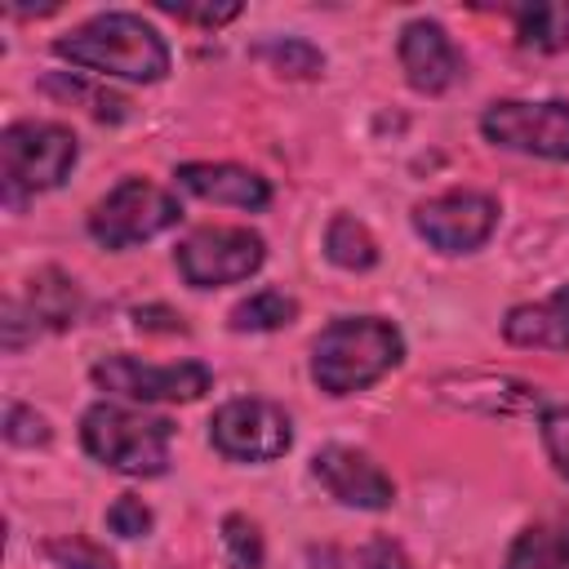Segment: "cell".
<instances>
[{
    "label": "cell",
    "instance_id": "obj_3",
    "mask_svg": "<svg viewBox=\"0 0 569 569\" xmlns=\"http://www.w3.org/2000/svg\"><path fill=\"white\" fill-rule=\"evenodd\" d=\"M80 440L89 458L120 476H164L169 471V445H173V422L156 413H138L124 405H89L80 418Z\"/></svg>",
    "mask_w": 569,
    "mask_h": 569
},
{
    "label": "cell",
    "instance_id": "obj_6",
    "mask_svg": "<svg viewBox=\"0 0 569 569\" xmlns=\"http://www.w3.org/2000/svg\"><path fill=\"white\" fill-rule=\"evenodd\" d=\"M209 440L231 462H276L293 445V422L280 405L240 396L209 418Z\"/></svg>",
    "mask_w": 569,
    "mask_h": 569
},
{
    "label": "cell",
    "instance_id": "obj_10",
    "mask_svg": "<svg viewBox=\"0 0 569 569\" xmlns=\"http://www.w3.org/2000/svg\"><path fill=\"white\" fill-rule=\"evenodd\" d=\"M498 227V200L485 191H445L413 204V231L440 253H471Z\"/></svg>",
    "mask_w": 569,
    "mask_h": 569
},
{
    "label": "cell",
    "instance_id": "obj_5",
    "mask_svg": "<svg viewBox=\"0 0 569 569\" xmlns=\"http://www.w3.org/2000/svg\"><path fill=\"white\" fill-rule=\"evenodd\" d=\"M178 218H182V209L164 187H156L147 178H124L93 204L89 236L102 249H129V244H142V240L169 231Z\"/></svg>",
    "mask_w": 569,
    "mask_h": 569
},
{
    "label": "cell",
    "instance_id": "obj_23",
    "mask_svg": "<svg viewBox=\"0 0 569 569\" xmlns=\"http://www.w3.org/2000/svg\"><path fill=\"white\" fill-rule=\"evenodd\" d=\"M107 529L116 538H147L151 533V507L133 493H120L111 507H107Z\"/></svg>",
    "mask_w": 569,
    "mask_h": 569
},
{
    "label": "cell",
    "instance_id": "obj_15",
    "mask_svg": "<svg viewBox=\"0 0 569 569\" xmlns=\"http://www.w3.org/2000/svg\"><path fill=\"white\" fill-rule=\"evenodd\" d=\"M76 307H80V293H76V284L62 271L44 267L40 276H31L22 311L36 320V329H67L76 320Z\"/></svg>",
    "mask_w": 569,
    "mask_h": 569
},
{
    "label": "cell",
    "instance_id": "obj_13",
    "mask_svg": "<svg viewBox=\"0 0 569 569\" xmlns=\"http://www.w3.org/2000/svg\"><path fill=\"white\" fill-rule=\"evenodd\" d=\"M178 187L200 196V200H213V204H236V209H267L271 204V182L244 164H209V160H191V164H178Z\"/></svg>",
    "mask_w": 569,
    "mask_h": 569
},
{
    "label": "cell",
    "instance_id": "obj_18",
    "mask_svg": "<svg viewBox=\"0 0 569 569\" xmlns=\"http://www.w3.org/2000/svg\"><path fill=\"white\" fill-rule=\"evenodd\" d=\"M507 569H569V529H525L511 542Z\"/></svg>",
    "mask_w": 569,
    "mask_h": 569
},
{
    "label": "cell",
    "instance_id": "obj_20",
    "mask_svg": "<svg viewBox=\"0 0 569 569\" xmlns=\"http://www.w3.org/2000/svg\"><path fill=\"white\" fill-rule=\"evenodd\" d=\"M222 556H227V569H262L267 551H262V533L249 516H227L222 520Z\"/></svg>",
    "mask_w": 569,
    "mask_h": 569
},
{
    "label": "cell",
    "instance_id": "obj_8",
    "mask_svg": "<svg viewBox=\"0 0 569 569\" xmlns=\"http://www.w3.org/2000/svg\"><path fill=\"white\" fill-rule=\"evenodd\" d=\"M267 258V244L249 227H200L178 244V271L191 289H218L249 280Z\"/></svg>",
    "mask_w": 569,
    "mask_h": 569
},
{
    "label": "cell",
    "instance_id": "obj_25",
    "mask_svg": "<svg viewBox=\"0 0 569 569\" xmlns=\"http://www.w3.org/2000/svg\"><path fill=\"white\" fill-rule=\"evenodd\" d=\"M4 436H9V445H44L49 422H44V413H36L27 405H9L4 409Z\"/></svg>",
    "mask_w": 569,
    "mask_h": 569
},
{
    "label": "cell",
    "instance_id": "obj_2",
    "mask_svg": "<svg viewBox=\"0 0 569 569\" xmlns=\"http://www.w3.org/2000/svg\"><path fill=\"white\" fill-rule=\"evenodd\" d=\"M405 360V338L382 316H342L311 342V378L329 396H351L373 387Z\"/></svg>",
    "mask_w": 569,
    "mask_h": 569
},
{
    "label": "cell",
    "instance_id": "obj_12",
    "mask_svg": "<svg viewBox=\"0 0 569 569\" xmlns=\"http://www.w3.org/2000/svg\"><path fill=\"white\" fill-rule=\"evenodd\" d=\"M400 71L418 93H445L462 76V53L440 22L413 18L400 31Z\"/></svg>",
    "mask_w": 569,
    "mask_h": 569
},
{
    "label": "cell",
    "instance_id": "obj_11",
    "mask_svg": "<svg viewBox=\"0 0 569 569\" xmlns=\"http://www.w3.org/2000/svg\"><path fill=\"white\" fill-rule=\"evenodd\" d=\"M311 476L329 489V498H338L342 507H356V511H382L396 502L391 476L369 453L347 449V445H325L311 458Z\"/></svg>",
    "mask_w": 569,
    "mask_h": 569
},
{
    "label": "cell",
    "instance_id": "obj_9",
    "mask_svg": "<svg viewBox=\"0 0 569 569\" xmlns=\"http://www.w3.org/2000/svg\"><path fill=\"white\" fill-rule=\"evenodd\" d=\"M93 382L111 396L124 400H200L213 382V373L200 360H178V365H142L138 356H102L93 365Z\"/></svg>",
    "mask_w": 569,
    "mask_h": 569
},
{
    "label": "cell",
    "instance_id": "obj_14",
    "mask_svg": "<svg viewBox=\"0 0 569 569\" xmlns=\"http://www.w3.org/2000/svg\"><path fill=\"white\" fill-rule=\"evenodd\" d=\"M507 342L516 347H547V351H569V284L556 289L542 302H520L502 320Z\"/></svg>",
    "mask_w": 569,
    "mask_h": 569
},
{
    "label": "cell",
    "instance_id": "obj_7",
    "mask_svg": "<svg viewBox=\"0 0 569 569\" xmlns=\"http://www.w3.org/2000/svg\"><path fill=\"white\" fill-rule=\"evenodd\" d=\"M480 133L493 147H507L520 156L569 160V102H560V98H551V102L502 98V102L485 107Z\"/></svg>",
    "mask_w": 569,
    "mask_h": 569
},
{
    "label": "cell",
    "instance_id": "obj_17",
    "mask_svg": "<svg viewBox=\"0 0 569 569\" xmlns=\"http://www.w3.org/2000/svg\"><path fill=\"white\" fill-rule=\"evenodd\" d=\"M325 253H329V262L342 267V271H369V267L378 262V240L369 236V227H365L360 218L338 213V218L329 222V231H325Z\"/></svg>",
    "mask_w": 569,
    "mask_h": 569
},
{
    "label": "cell",
    "instance_id": "obj_1",
    "mask_svg": "<svg viewBox=\"0 0 569 569\" xmlns=\"http://www.w3.org/2000/svg\"><path fill=\"white\" fill-rule=\"evenodd\" d=\"M53 53L80 71L156 84L169 71V44L138 13H98L84 27L53 40Z\"/></svg>",
    "mask_w": 569,
    "mask_h": 569
},
{
    "label": "cell",
    "instance_id": "obj_4",
    "mask_svg": "<svg viewBox=\"0 0 569 569\" xmlns=\"http://www.w3.org/2000/svg\"><path fill=\"white\" fill-rule=\"evenodd\" d=\"M76 156H80V147H76V133L67 124H53V120L9 124L0 133V187H4V204L18 209L36 191H53L71 173Z\"/></svg>",
    "mask_w": 569,
    "mask_h": 569
},
{
    "label": "cell",
    "instance_id": "obj_24",
    "mask_svg": "<svg viewBox=\"0 0 569 569\" xmlns=\"http://www.w3.org/2000/svg\"><path fill=\"white\" fill-rule=\"evenodd\" d=\"M44 89L49 93H62V98H80V102H93V116L98 120H120L124 116V98H116V93H98V89H89V84H80V80H62V76H49L44 80Z\"/></svg>",
    "mask_w": 569,
    "mask_h": 569
},
{
    "label": "cell",
    "instance_id": "obj_28",
    "mask_svg": "<svg viewBox=\"0 0 569 569\" xmlns=\"http://www.w3.org/2000/svg\"><path fill=\"white\" fill-rule=\"evenodd\" d=\"M360 569H413V565L391 538H373L360 547Z\"/></svg>",
    "mask_w": 569,
    "mask_h": 569
},
{
    "label": "cell",
    "instance_id": "obj_19",
    "mask_svg": "<svg viewBox=\"0 0 569 569\" xmlns=\"http://www.w3.org/2000/svg\"><path fill=\"white\" fill-rule=\"evenodd\" d=\"M298 316V302L280 289H258L253 298L231 307V329L236 333H267V329H284Z\"/></svg>",
    "mask_w": 569,
    "mask_h": 569
},
{
    "label": "cell",
    "instance_id": "obj_27",
    "mask_svg": "<svg viewBox=\"0 0 569 569\" xmlns=\"http://www.w3.org/2000/svg\"><path fill=\"white\" fill-rule=\"evenodd\" d=\"M164 13H173L178 22H204V27H222L240 13V4H160Z\"/></svg>",
    "mask_w": 569,
    "mask_h": 569
},
{
    "label": "cell",
    "instance_id": "obj_22",
    "mask_svg": "<svg viewBox=\"0 0 569 569\" xmlns=\"http://www.w3.org/2000/svg\"><path fill=\"white\" fill-rule=\"evenodd\" d=\"M44 556L58 565V569H116V560L98 547V542H89V538H53L49 547H44Z\"/></svg>",
    "mask_w": 569,
    "mask_h": 569
},
{
    "label": "cell",
    "instance_id": "obj_26",
    "mask_svg": "<svg viewBox=\"0 0 569 569\" xmlns=\"http://www.w3.org/2000/svg\"><path fill=\"white\" fill-rule=\"evenodd\" d=\"M542 445L560 476H569V405L542 413Z\"/></svg>",
    "mask_w": 569,
    "mask_h": 569
},
{
    "label": "cell",
    "instance_id": "obj_21",
    "mask_svg": "<svg viewBox=\"0 0 569 569\" xmlns=\"http://www.w3.org/2000/svg\"><path fill=\"white\" fill-rule=\"evenodd\" d=\"M258 58H267L284 76H316L325 67L320 49L307 40H267V44H258Z\"/></svg>",
    "mask_w": 569,
    "mask_h": 569
},
{
    "label": "cell",
    "instance_id": "obj_16",
    "mask_svg": "<svg viewBox=\"0 0 569 569\" xmlns=\"http://www.w3.org/2000/svg\"><path fill=\"white\" fill-rule=\"evenodd\" d=\"M516 40H520V49H533V53L569 49V4H560V0L520 4L516 9Z\"/></svg>",
    "mask_w": 569,
    "mask_h": 569
},
{
    "label": "cell",
    "instance_id": "obj_29",
    "mask_svg": "<svg viewBox=\"0 0 569 569\" xmlns=\"http://www.w3.org/2000/svg\"><path fill=\"white\" fill-rule=\"evenodd\" d=\"M133 320H138V329H164V333H187L182 316H173L169 307H138V311H133Z\"/></svg>",
    "mask_w": 569,
    "mask_h": 569
}]
</instances>
